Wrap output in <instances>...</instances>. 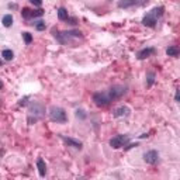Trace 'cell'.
Returning a JSON list of instances; mask_svg holds the SVG:
<instances>
[{"label":"cell","instance_id":"cell-1","mask_svg":"<svg viewBox=\"0 0 180 180\" xmlns=\"http://www.w3.org/2000/svg\"><path fill=\"white\" fill-rule=\"evenodd\" d=\"M45 115V108L42 104L39 103H31L28 107V122L33 124V122H37L38 120H41Z\"/></svg>","mask_w":180,"mask_h":180},{"label":"cell","instance_id":"cell-2","mask_svg":"<svg viewBox=\"0 0 180 180\" xmlns=\"http://www.w3.org/2000/svg\"><path fill=\"white\" fill-rule=\"evenodd\" d=\"M163 12H165V9H163L162 6L152 9L151 12L148 13L144 18H142V23H144V25L151 27V28H152V27H155V25H156V23H158V18L162 17Z\"/></svg>","mask_w":180,"mask_h":180},{"label":"cell","instance_id":"cell-3","mask_svg":"<svg viewBox=\"0 0 180 180\" xmlns=\"http://www.w3.org/2000/svg\"><path fill=\"white\" fill-rule=\"evenodd\" d=\"M49 118L51 121L53 122H61V124H63V122L68 121V115H66L65 110L61 108V107H51L49 110Z\"/></svg>","mask_w":180,"mask_h":180},{"label":"cell","instance_id":"cell-4","mask_svg":"<svg viewBox=\"0 0 180 180\" xmlns=\"http://www.w3.org/2000/svg\"><path fill=\"white\" fill-rule=\"evenodd\" d=\"M93 101H95L96 106L99 107H104V106H108L111 103V97L108 96V93H104V92H97L93 95Z\"/></svg>","mask_w":180,"mask_h":180},{"label":"cell","instance_id":"cell-5","mask_svg":"<svg viewBox=\"0 0 180 180\" xmlns=\"http://www.w3.org/2000/svg\"><path fill=\"white\" fill-rule=\"evenodd\" d=\"M125 92H127V87L120 86V85H115V86H113L107 93H108V96L111 97V100H115V99L122 97V96L125 95Z\"/></svg>","mask_w":180,"mask_h":180},{"label":"cell","instance_id":"cell-6","mask_svg":"<svg viewBox=\"0 0 180 180\" xmlns=\"http://www.w3.org/2000/svg\"><path fill=\"white\" fill-rule=\"evenodd\" d=\"M127 142H128V136L127 135H117V136H114V138L110 139V145H111L114 149H118V148L124 146Z\"/></svg>","mask_w":180,"mask_h":180},{"label":"cell","instance_id":"cell-7","mask_svg":"<svg viewBox=\"0 0 180 180\" xmlns=\"http://www.w3.org/2000/svg\"><path fill=\"white\" fill-rule=\"evenodd\" d=\"M144 159L146 163H149V165H155V163H158V160H159V154H158L156 151H148L146 154L144 155Z\"/></svg>","mask_w":180,"mask_h":180},{"label":"cell","instance_id":"cell-8","mask_svg":"<svg viewBox=\"0 0 180 180\" xmlns=\"http://www.w3.org/2000/svg\"><path fill=\"white\" fill-rule=\"evenodd\" d=\"M62 139L69 146H73V148H76V149H82V142L80 141H76V139H73V138H68V136H62Z\"/></svg>","mask_w":180,"mask_h":180},{"label":"cell","instance_id":"cell-9","mask_svg":"<svg viewBox=\"0 0 180 180\" xmlns=\"http://www.w3.org/2000/svg\"><path fill=\"white\" fill-rule=\"evenodd\" d=\"M155 53V48H145V49L138 52V59H146Z\"/></svg>","mask_w":180,"mask_h":180},{"label":"cell","instance_id":"cell-10","mask_svg":"<svg viewBox=\"0 0 180 180\" xmlns=\"http://www.w3.org/2000/svg\"><path fill=\"white\" fill-rule=\"evenodd\" d=\"M130 115V108L128 107H120L114 111V117H128Z\"/></svg>","mask_w":180,"mask_h":180},{"label":"cell","instance_id":"cell-11","mask_svg":"<svg viewBox=\"0 0 180 180\" xmlns=\"http://www.w3.org/2000/svg\"><path fill=\"white\" fill-rule=\"evenodd\" d=\"M37 168H38V172H39V176L44 177L45 173H47V165H45V162L39 158L38 160H37Z\"/></svg>","mask_w":180,"mask_h":180},{"label":"cell","instance_id":"cell-12","mask_svg":"<svg viewBox=\"0 0 180 180\" xmlns=\"http://www.w3.org/2000/svg\"><path fill=\"white\" fill-rule=\"evenodd\" d=\"M166 53H168L169 56H179L180 55V48L176 47V45H172V47H169L168 49H166Z\"/></svg>","mask_w":180,"mask_h":180},{"label":"cell","instance_id":"cell-13","mask_svg":"<svg viewBox=\"0 0 180 180\" xmlns=\"http://www.w3.org/2000/svg\"><path fill=\"white\" fill-rule=\"evenodd\" d=\"M58 17H59V20H68V18H69L68 10L63 9V7H61V9L58 10Z\"/></svg>","mask_w":180,"mask_h":180},{"label":"cell","instance_id":"cell-14","mask_svg":"<svg viewBox=\"0 0 180 180\" xmlns=\"http://www.w3.org/2000/svg\"><path fill=\"white\" fill-rule=\"evenodd\" d=\"M131 6H136L135 0H121L118 3V7H131Z\"/></svg>","mask_w":180,"mask_h":180},{"label":"cell","instance_id":"cell-15","mask_svg":"<svg viewBox=\"0 0 180 180\" xmlns=\"http://www.w3.org/2000/svg\"><path fill=\"white\" fill-rule=\"evenodd\" d=\"M2 56L4 58V61H12V59L14 58V53H13V51H10V49H4L3 52H2Z\"/></svg>","mask_w":180,"mask_h":180},{"label":"cell","instance_id":"cell-16","mask_svg":"<svg viewBox=\"0 0 180 180\" xmlns=\"http://www.w3.org/2000/svg\"><path fill=\"white\" fill-rule=\"evenodd\" d=\"M2 23H3L4 27H12V24H13V17H12V14H6V16H4L3 20H2Z\"/></svg>","mask_w":180,"mask_h":180},{"label":"cell","instance_id":"cell-17","mask_svg":"<svg viewBox=\"0 0 180 180\" xmlns=\"http://www.w3.org/2000/svg\"><path fill=\"white\" fill-rule=\"evenodd\" d=\"M23 38H24V41H25L27 45H30L31 42H33V35H31L30 33H23Z\"/></svg>","mask_w":180,"mask_h":180},{"label":"cell","instance_id":"cell-18","mask_svg":"<svg viewBox=\"0 0 180 180\" xmlns=\"http://www.w3.org/2000/svg\"><path fill=\"white\" fill-rule=\"evenodd\" d=\"M44 14V10L38 9V10H31V17H41Z\"/></svg>","mask_w":180,"mask_h":180},{"label":"cell","instance_id":"cell-19","mask_svg":"<svg viewBox=\"0 0 180 180\" xmlns=\"http://www.w3.org/2000/svg\"><path fill=\"white\" fill-rule=\"evenodd\" d=\"M21 16H23L24 18H30V17H31V10L27 9V7H24L23 12H21Z\"/></svg>","mask_w":180,"mask_h":180},{"label":"cell","instance_id":"cell-20","mask_svg":"<svg viewBox=\"0 0 180 180\" xmlns=\"http://www.w3.org/2000/svg\"><path fill=\"white\" fill-rule=\"evenodd\" d=\"M155 82V73H149L148 75V87H151Z\"/></svg>","mask_w":180,"mask_h":180},{"label":"cell","instance_id":"cell-21","mask_svg":"<svg viewBox=\"0 0 180 180\" xmlns=\"http://www.w3.org/2000/svg\"><path fill=\"white\" fill-rule=\"evenodd\" d=\"M35 28L38 30V31H42V30H45V23H44V21H38V23L35 24Z\"/></svg>","mask_w":180,"mask_h":180},{"label":"cell","instance_id":"cell-22","mask_svg":"<svg viewBox=\"0 0 180 180\" xmlns=\"http://www.w3.org/2000/svg\"><path fill=\"white\" fill-rule=\"evenodd\" d=\"M76 117H77V118H82V120H85V118H86V113L83 111V110H77V111H76Z\"/></svg>","mask_w":180,"mask_h":180},{"label":"cell","instance_id":"cell-23","mask_svg":"<svg viewBox=\"0 0 180 180\" xmlns=\"http://www.w3.org/2000/svg\"><path fill=\"white\" fill-rule=\"evenodd\" d=\"M30 2H31L34 6H37V7H41V4H42V0H30Z\"/></svg>","mask_w":180,"mask_h":180},{"label":"cell","instance_id":"cell-24","mask_svg":"<svg viewBox=\"0 0 180 180\" xmlns=\"http://www.w3.org/2000/svg\"><path fill=\"white\" fill-rule=\"evenodd\" d=\"M149 0H135V3H136V6H142V4H146Z\"/></svg>","mask_w":180,"mask_h":180},{"label":"cell","instance_id":"cell-25","mask_svg":"<svg viewBox=\"0 0 180 180\" xmlns=\"http://www.w3.org/2000/svg\"><path fill=\"white\" fill-rule=\"evenodd\" d=\"M27 99H28V97H24V99H21V100H20V106H25V103H27Z\"/></svg>","mask_w":180,"mask_h":180},{"label":"cell","instance_id":"cell-26","mask_svg":"<svg viewBox=\"0 0 180 180\" xmlns=\"http://www.w3.org/2000/svg\"><path fill=\"white\" fill-rule=\"evenodd\" d=\"M174 99H176V101H180V90H177V92H176V96H174Z\"/></svg>","mask_w":180,"mask_h":180},{"label":"cell","instance_id":"cell-27","mask_svg":"<svg viewBox=\"0 0 180 180\" xmlns=\"http://www.w3.org/2000/svg\"><path fill=\"white\" fill-rule=\"evenodd\" d=\"M9 7H10V9H17V4H12V3H10Z\"/></svg>","mask_w":180,"mask_h":180},{"label":"cell","instance_id":"cell-28","mask_svg":"<svg viewBox=\"0 0 180 180\" xmlns=\"http://www.w3.org/2000/svg\"><path fill=\"white\" fill-rule=\"evenodd\" d=\"M2 65H3V61H2V59H0V66H2Z\"/></svg>","mask_w":180,"mask_h":180},{"label":"cell","instance_id":"cell-29","mask_svg":"<svg viewBox=\"0 0 180 180\" xmlns=\"http://www.w3.org/2000/svg\"><path fill=\"white\" fill-rule=\"evenodd\" d=\"M2 86H3V83H2V80H0V87H2Z\"/></svg>","mask_w":180,"mask_h":180}]
</instances>
